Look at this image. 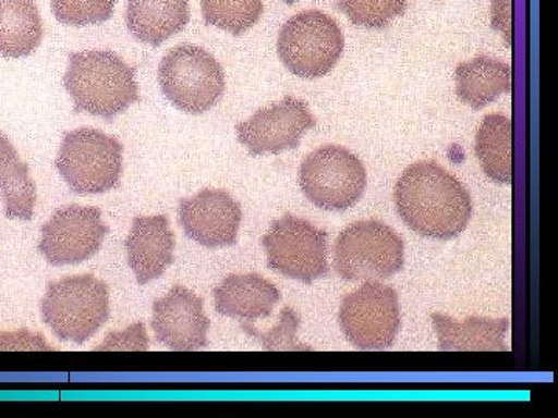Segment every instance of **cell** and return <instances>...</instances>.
Returning a JSON list of instances; mask_svg holds the SVG:
<instances>
[{
	"label": "cell",
	"mask_w": 558,
	"mask_h": 418,
	"mask_svg": "<svg viewBox=\"0 0 558 418\" xmlns=\"http://www.w3.org/2000/svg\"><path fill=\"white\" fill-rule=\"evenodd\" d=\"M395 201L407 226L432 239H454L472 219L469 190L435 161L407 168L396 183Z\"/></svg>",
	"instance_id": "6da1fadb"
},
{
	"label": "cell",
	"mask_w": 558,
	"mask_h": 418,
	"mask_svg": "<svg viewBox=\"0 0 558 418\" xmlns=\"http://www.w3.org/2000/svg\"><path fill=\"white\" fill-rule=\"evenodd\" d=\"M64 87L76 113H90L112 121L138 101L135 69L108 50L72 53Z\"/></svg>",
	"instance_id": "7a4b0ae2"
},
{
	"label": "cell",
	"mask_w": 558,
	"mask_h": 418,
	"mask_svg": "<svg viewBox=\"0 0 558 418\" xmlns=\"http://www.w3.org/2000/svg\"><path fill=\"white\" fill-rule=\"evenodd\" d=\"M40 309L58 339L84 344L109 319V287L92 274L50 282Z\"/></svg>",
	"instance_id": "3957f363"
},
{
	"label": "cell",
	"mask_w": 558,
	"mask_h": 418,
	"mask_svg": "<svg viewBox=\"0 0 558 418\" xmlns=\"http://www.w3.org/2000/svg\"><path fill=\"white\" fill-rule=\"evenodd\" d=\"M159 84L174 108L201 115L218 104L226 91V73L207 50L183 44L161 60Z\"/></svg>",
	"instance_id": "277c9868"
},
{
	"label": "cell",
	"mask_w": 558,
	"mask_h": 418,
	"mask_svg": "<svg viewBox=\"0 0 558 418\" xmlns=\"http://www.w3.org/2000/svg\"><path fill=\"white\" fill-rule=\"evenodd\" d=\"M61 177L76 194H102L120 185L123 146L92 127L68 132L57 161Z\"/></svg>",
	"instance_id": "5b68a950"
},
{
	"label": "cell",
	"mask_w": 558,
	"mask_h": 418,
	"mask_svg": "<svg viewBox=\"0 0 558 418\" xmlns=\"http://www.w3.org/2000/svg\"><path fill=\"white\" fill-rule=\"evenodd\" d=\"M405 262V245L379 220L352 223L341 231L333 248V267L344 281H384Z\"/></svg>",
	"instance_id": "8992f818"
},
{
	"label": "cell",
	"mask_w": 558,
	"mask_h": 418,
	"mask_svg": "<svg viewBox=\"0 0 558 418\" xmlns=\"http://www.w3.org/2000/svg\"><path fill=\"white\" fill-rule=\"evenodd\" d=\"M344 49L339 24L323 11L311 10L290 17L278 38L282 64L300 78L314 79L336 67Z\"/></svg>",
	"instance_id": "52a82bcc"
},
{
	"label": "cell",
	"mask_w": 558,
	"mask_h": 418,
	"mask_svg": "<svg viewBox=\"0 0 558 418\" xmlns=\"http://www.w3.org/2000/svg\"><path fill=\"white\" fill-rule=\"evenodd\" d=\"M300 186L318 208L347 211L365 194L366 170L348 149L323 146L301 163Z\"/></svg>",
	"instance_id": "ba28073f"
},
{
	"label": "cell",
	"mask_w": 558,
	"mask_h": 418,
	"mask_svg": "<svg viewBox=\"0 0 558 418\" xmlns=\"http://www.w3.org/2000/svg\"><path fill=\"white\" fill-rule=\"evenodd\" d=\"M267 266L284 276L312 284L329 273L328 233L307 220L286 214L263 237Z\"/></svg>",
	"instance_id": "9c48e42d"
},
{
	"label": "cell",
	"mask_w": 558,
	"mask_h": 418,
	"mask_svg": "<svg viewBox=\"0 0 558 418\" xmlns=\"http://www.w3.org/2000/svg\"><path fill=\"white\" fill-rule=\"evenodd\" d=\"M339 321L352 346L360 351H387L400 329L398 293L368 281L341 300Z\"/></svg>",
	"instance_id": "30bf717a"
},
{
	"label": "cell",
	"mask_w": 558,
	"mask_h": 418,
	"mask_svg": "<svg viewBox=\"0 0 558 418\" xmlns=\"http://www.w3.org/2000/svg\"><path fill=\"white\" fill-rule=\"evenodd\" d=\"M108 233L100 209L72 205L43 226L39 251L51 266H75L97 255Z\"/></svg>",
	"instance_id": "8fae6325"
},
{
	"label": "cell",
	"mask_w": 558,
	"mask_h": 418,
	"mask_svg": "<svg viewBox=\"0 0 558 418\" xmlns=\"http://www.w3.org/2000/svg\"><path fill=\"white\" fill-rule=\"evenodd\" d=\"M315 124L317 120L312 116L306 102L286 97L238 124V139L252 156L281 153L299 148L303 135Z\"/></svg>",
	"instance_id": "7c38bea8"
},
{
	"label": "cell",
	"mask_w": 558,
	"mask_h": 418,
	"mask_svg": "<svg viewBox=\"0 0 558 418\" xmlns=\"http://www.w3.org/2000/svg\"><path fill=\"white\" fill-rule=\"evenodd\" d=\"M179 220L186 236L202 247H230L238 241L242 208L227 190L204 189L180 200Z\"/></svg>",
	"instance_id": "4fadbf2b"
},
{
	"label": "cell",
	"mask_w": 558,
	"mask_h": 418,
	"mask_svg": "<svg viewBox=\"0 0 558 418\" xmlns=\"http://www.w3.org/2000/svg\"><path fill=\"white\" fill-rule=\"evenodd\" d=\"M150 328L157 341L175 352L201 351L208 346L209 319L204 300L193 292L174 285L165 298L154 303Z\"/></svg>",
	"instance_id": "5bb4252c"
},
{
	"label": "cell",
	"mask_w": 558,
	"mask_h": 418,
	"mask_svg": "<svg viewBox=\"0 0 558 418\" xmlns=\"http://www.w3.org/2000/svg\"><path fill=\"white\" fill-rule=\"evenodd\" d=\"M124 247L140 285L160 278L174 262L175 237L165 216L134 219Z\"/></svg>",
	"instance_id": "9a60e30c"
},
{
	"label": "cell",
	"mask_w": 558,
	"mask_h": 418,
	"mask_svg": "<svg viewBox=\"0 0 558 418\" xmlns=\"http://www.w3.org/2000/svg\"><path fill=\"white\" fill-rule=\"evenodd\" d=\"M281 293L256 273L230 274L215 288V306L223 317L253 322L270 317Z\"/></svg>",
	"instance_id": "2e32d148"
},
{
	"label": "cell",
	"mask_w": 558,
	"mask_h": 418,
	"mask_svg": "<svg viewBox=\"0 0 558 418\" xmlns=\"http://www.w3.org/2000/svg\"><path fill=\"white\" fill-rule=\"evenodd\" d=\"M190 0H130L128 30L135 39L160 47L189 25Z\"/></svg>",
	"instance_id": "e0dca14e"
},
{
	"label": "cell",
	"mask_w": 558,
	"mask_h": 418,
	"mask_svg": "<svg viewBox=\"0 0 558 418\" xmlns=\"http://www.w3.org/2000/svg\"><path fill=\"white\" fill-rule=\"evenodd\" d=\"M442 352H508L505 343L509 319L469 318L458 322L442 314H433Z\"/></svg>",
	"instance_id": "ac0fdd59"
},
{
	"label": "cell",
	"mask_w": 558,
	"mask_h": 418,
	"mask_svg": "<svg viewBox=\"0 0 558 418\" xmlns=\"http://www.w3.org/2000/svg\"><path fill=\"white\" fill-rule=\"evenodd\" d=\"M43 20L35 0H0V57H31L43 40Z\"/></svg>",
	"instance_id": "d6986e66"
},
{
	"label": "cell",
	"mask_w": 558,
	"mask_h": 418,
	"mask_svg": "<svg viewBox=\"0 0 558 418\" xmlns=\"http://www.w3.org/2000/svg\"><path fill=\"white\" fill-rule=\"evenodd\" d=\"M454 76L459 100L475 110L486 108L512 87V70L509 65L488 57H478L459 64Z\"/></svg>",
	"instance_id": "ffe728a7"
},
{
	"label": "cell",
	"mask_w": 558,
	"mask_h": 418,
	"mask_svg": "<svg viewBox=\"0 0 558 418\" xmlns=\"http://www.w3.org/2000/svg\"><path fill=\"white\" fill-rule=\"evenodd\" d=\"M0 194L9 219L32 220L35 214L36 186L27 163L20 159L9 137L0 132Z\"/></svg>",
	"instance_id": "44dd1931"
},
{
	"label": "cell",
	"mask_w": 558,
	"mask_h": 418,
	"mask_svg": "<svg viewBox=\"0 0 558 418\" xmlns=\"http://www.w3.org/2000/svg\"><path fill=\"white\" fill-rule=\"evenodd\" d=\"M475 152L488 179L512 182V121L487 115L476 134Z\"/></svg>",
	"instance_id": "7402d4cb"
},
{
	"label": "cell",
	"mask_w": 558,
	"mask_h": 418,
	"mask_svg": "<svg viewBox=\"0 0 558 418\" xmlns=\"http://www.w3.org/2000/svg\"><path fill=\"white\" fill-rule=\"evenodd\" d=\"M201 5L208 25L233 36L244 35L264 13L263 0H201Z\"/></svg>",
	"instance_id": "603a6c76"
},
{
	"label": "cell",
	"mask_w": 558,
	"mask_h": 418,
	"mask_svg": "<svg viewBox=\"0 0 558 418\" xmlns=\"http://www.w3.org/2000/svg\"><path fill=\"white\" fill-rule=\"evenodd\" d=\"M337 7L359 27L385 28L405 13L409 0H339Z\"/></svg>",
	"instance_id": "cb8c5ba5"
},
{
	"label": "cell",
	"mask_w": 558,
	"mask_h": 418,
	"mask_svg": "<svg viewBox=\"0 0 558 418\" xmlns=\"http://www.w3.org/2000/svg\"><path fill=\"white\" fill-rule=\"evenodd\" d=\"M119 0H51L53 16L69 27H87L108 22Z\"/></svg>",
	"instance_id": "d4e9b609"
},
{
	"label": "cell",
	"mask_w": 558,
	"mask_h": 418,
	"mask_svg": "<svg viewBox=\"0 0 558 418\" xmlns=\"http://www.w3.org/2000/svg\"><path fill=\"white\" fill-rule=\"evenodd\" d=\"M300 329V317L290 307L281 310V319L277 328L260 333L247 322H242V330L253 339H258L266 351H312L296 340V330Z\"/></svg>",
	"instance_id": "484cf974"
},
{
	"label": "cell",
	"mask_w": 558,
	"mask_h": 418,
	"mask_svg": "<svg viewBox=\"0 0 558 418\" xmlns=\"http://www.w3.org/2000/svg\"><path fill=\"white\" fill-rule=\"evenodd\" d=\"M284 2L288 3V5H293V3L299 2V0H284Z\"/></svg>",
	"instance_id": "4316f807"
}]
</instances>
